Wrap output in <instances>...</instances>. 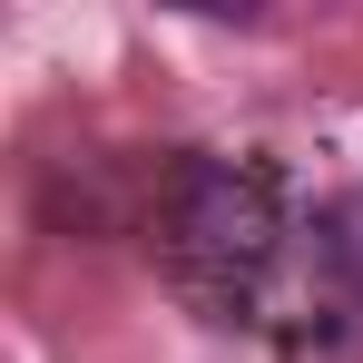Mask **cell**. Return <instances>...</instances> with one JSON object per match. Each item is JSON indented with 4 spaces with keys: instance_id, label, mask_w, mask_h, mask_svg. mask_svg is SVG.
Here are the masks:
<instances>
[{
    "instance_id": "1",
    "label": "cell",
    "mask_w": 363,
    "mask_h": 363,
    "mask_svg": "<svg viewBox=\"0 0 363 363\" xmlns=\"http://www.w3.org/2000/svg\"><path fill=\"white\" fill-rule=\"evenodd\" d=\"M177 255L196 285H216V295H245L265 265H275V236H285V196L265 167H245V157H196L177 177Z\"/></svg>"
},
{
    "instance_id": "2",
    "label": "cell",
    "mask_w": 363,
    "mask_h": 363,
    "mask_svg": "<svg viewBox=\"0 0 363 363\" xmlns=\"http://www.w3.org/2000/svg\"><path fill=\"white\" fill-rule=\"evenodd\" d=\"M314 255L344 275V295H363V186H344V196L314 216Z\"/></svg>"
}]
</instances>
